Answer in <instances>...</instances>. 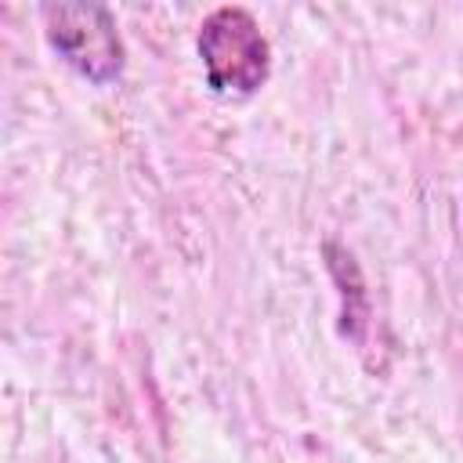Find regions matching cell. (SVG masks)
<instances>
[{"label": "cell", "instance_id": "7a4b0ae2", "mask_svg": "<svg viewBox=\"0 0 463 463\" xmlns=\"http://www.w3.org/2000/svg\"><path fill=\"white\" fill-rule=\"evenodd\" d=\"M47 43L87 83L109 87L123 76L127 51L116 18L105 4H43L40 7Z\"/></svg>", "mask_w": 463, "mask_h": 463}, {"label": "cell", "instance_id": "6da1fadb", "mask_svg": "<svg viewBox=\"0 0 463 463\" xmlns=\"http://www.w3.org/2000/svg\"><path fill=\"white\" fill-rule=\"evenodd\" d=\"M195 47L203 58L206 87L221 98H250L271 72V47L257 18L239 4L210 11L199 25Z\"/></svg>", "mask_w": 463, "mask_h": 463}]
</instances>
